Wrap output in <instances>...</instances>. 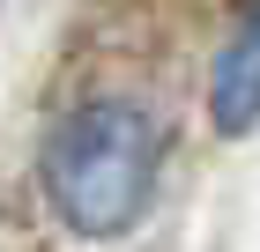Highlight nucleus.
<instances>
[{
	"label": "nucleus",
	"mask_w": 260,
	"mask_h": 252,
	"mask_svg": "<svg viewBox=\"0 0 260 252\" xmlns=\"http://www.w3.org/2000/svg\"><path fill=\"white\" fill-rule=\"evenodd\" d=\"M164 178V126L134 97H89L45 141V200L75 237H126Z\"/></svg>",
	"instance_id": "nucleus-1"
},
{
	"label": "nucleus",
	"mask_w": 260,
	"mask_h": 252,
	"mask_svg": "<svg viewBox=\"0 0 260 252\" xmlns=\"http://www.w3.org/2000/svg\"><path fill=\"white\" fill-rule=\"evenodd\" d=\"M208 119H216V134L260 126V0H245L223 30V52L208 67Z\"/></svg>",
	"instance_id": "nucleus-2"
}]
</instances>
